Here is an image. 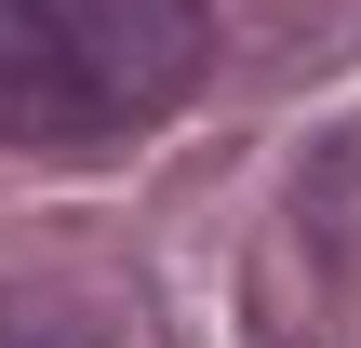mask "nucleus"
I'll return each instance as SVG.
<instances>
[{
	"instance_id": "nucleus-1",
	"label": "nucleus",
	"mask_w": 361,
	"mask_h": 348,
	"mask_svg": "<svg viewBox=\"0 0 361 348\" xmlns=\"http://www.w3.org/2000/svg\"><path fill=\"white\" fill-rule=\"evenodd\" d=\"M214 0H0V148H94L188 94Z\"/></svg>"
},
{
	"instance_id": "nucleus-2",
	"label": "nucleus",
	"mask_w": 361,
	"mask_h": 348,
	"mask_svg": "<svg viewBox=\"0 0 361 348\" xmlns=\"http://www.w3.org/2000/svg\"><path fill=\"white\" fill-rule=\"evenodd\" d=\"M0 348H94V335H80V308H67V295L0 282Z\"/></svg>"
}]
</instances>
